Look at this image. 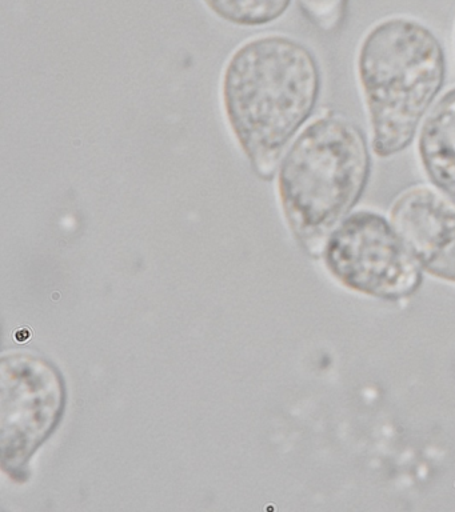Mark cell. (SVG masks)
I'll list each match as a JSON object with an SVG mask.
<instances>
[{
  "mask_svg": "<svg viewBox=\"0 0 455 512\" xmlns=\"http://www.w3.org/2000/svg\"><path fill=\"white\" fill-rule=\"evenodd\" d=\"M321 87L314 52L289 36L251 39L227 62V122L261 178L270 180L277 172L287 144L313 114Z\"/></svg>",
  "mask_w": 455,
  "mask_h": 512,
  "instance_id": "1",
  "label": "cell"
},
{
  "mask_svg": "<svg viewBox=\"0 0 455 512\" xmlns=\"http://www.w3.org/2000/svg\"><path fill=\"white\" fill-rule=\"evenodd\" d=\"M370 171L366 136L342 112H323L294 140L279 164L278 196L306 254L321 258L331 232L362 198Z\"/></svg>",
  "mask_w": 455,
  "mask_h": 512,
  "instance_id": "2",
  "label": "cell"
},
{
  "mask_svg": "<svg viewBox=\"0 0 455 512\" xmlns=\"http://www.w3.org/2000/svg\"><path fill=\"white\" fill-rule=\"evenodd\" d=\"M357 76L379 158L405 151L441 92L446 56L434 32L418 20L395 16L362 39Z\"/></svg>",
  "mask_w": 455,
  "mask_h": 512,
  "instance_id": "3",
  "label": "cell"
},
{
  "mask_svg": "<svg viewBox=\"0 0 455 512\" xmlns=\"http://www.w3.org/2000/svg\"><path fill=\"white\" fill-rule=\"evenodd\" d=\"M321 259L346 290L385 302L413 296L425 274L391 219L371 210L343 219L327 238Z\"/></svg>",
  "mask_w": 455,
  "mask_h": 512,
  "instance_id": "4",
  "label": "cell"
},
{
  "mask_svg": "<svg viewBox=\"0 0 455 512\" xmlns=\"http://www.w3.org/2000/svg\"><path fill=\"white\" fill-rule=\"evenodd\" d=\"M390 219L425 274L455 284V203L417 184L399 194Z\"/></svg>",
  "mask_w": 455,
  "mask_h": 512,
  "instance_id": "5",
  "label": "cell"
},
{
  "mask_svg": "<svg viewBox=\"0 0 455 512\" xmlns=\"http://www.w3.org/2000/svg\"><path fill=\"white\" fill-rule=\"evenodd\" d=\"M418 156L435 190L455 203V87L423 119Z\"/></svg>",
  "mask_w": 455,
  "mask_h": 512,
  "instance_id": "6",
  "label": "cell"
},
{
  "mask_svg": "<svg viewBox=\"0 0 455 512\" xmlns=\"http://www.w3.org/2000/svg\"><path fill=\"white\" fill-rule=\"evenodd\" d=\"M218 18L245 27L265 26L289 10L291 0H203Z\"/></svg>",
  "mask_w": 455,
  "mask_h": 512,
  "instance_id": "7",
  "label": "cell"
},
{
  "mask_svg": "<svg viewBox=\"0 0 455 512\" xmlns=\"http://www.w3.org/2000/svg\"><path fill=\"white\" fill-rule=\"evenodd\" d=\"M298 4L314 26L331 34L345 22L349 0H298Z\"/></svg>",
  "mask_w": 455,
  "mask_h": 512,
  "instance_id": "8",
  "label": "cell"
}]
</instances>
